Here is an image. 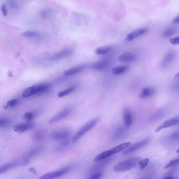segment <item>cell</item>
<instances>
[{
	"label": "cell",
	"instance_id": "cell-20",
	"mask_svg": "<svg viewBox=\"0 0 179 179\" xmlns=\"http://www.w3.org/2000/svg\"><path fill=\"white\" fill-rule=\"evenodd\" d=\"M55 11L51 9H44L40 13V16L41 19L44 20L51 19L55 16Z\"/></svg>",
	"mask_w": 179,
	"mask_h": 179
},
{
	"label": "cell",
	"instance_id": "cell-40",
	"mask_svg": "<svg viewBox=\"0 0 179 179\" xmlns=\"http://www.w3.org/2000/svg\"><path fill=\"white\" fill-rule=\"evenodd\" d=\"M170 42L173 45H178L179 44V37H176L175 38H172L170 40Z\"/></svg>",
	"mask_w": 179,
	"mask_h": 179
},
{
	"label": "cell",
	"instance_id": "cell-37",
	"mask_svg": "<svg viewBox=\"0 0 179 179\" xmlns=\"http://www.w3.org/2000/svg\"><path fill=\"white\" fill-rule=\"evenodd\" d=\"M35 113L33 112H28L24 114V119L26 120L27 122H30L32 120L34 119L35 117Z\"/></svg>",
	"mask_w": 179,
	"mask_h": 179
},
{
	"label": "cell",
	"instance_id": "cell-29",
	"mask_svg": "<svg viewBox=\"0 0 179 179\" xmlns=\"http://www.w3.org/2000/svg\"><path fill=\"white\" fill-rule=\"evenodd\" d=\"M128 67L127 66H120L116 67L113 69L112 73L113 75H120L122 73H125L128 70Z\"/></svg>",
	"mask_w": 179,
	"mask_h": 179
},
{
	"label": "cell",
	"instance_id": "cell-26",
	"mask_svg": "<svg viewBox=\"0 0 179 179\" xmlns=\"http://www.w3.org/2000/svg\"><path fill=\"white\" fill-rule=\"evenodd\" d=\"M42 149L43 148L42 147H37L34 148L33 149H32L31 150H30V151L28 152L27 154H25L23 158L30 159V158H32L34 156H36L37 154H39L41 150H42Z\"/></svg>",
	"mask_w": 179,
	"mask_h": 179
},
{
	"label": "cell",
	"instance_id": "cell-17",
	"mask_svg": "<svg viewBox=\"0 0 179 179\" xmlns=\"http://www.w3.org/2000/svg\"><path fill=\"white\" fill-rule=\"evenodd\" d=\"M175 57V52L173 51H169L164 56L163 59L162 60L161 64V66L163 68H166L169 65H170L171 63L172 62Z\"/></svg>",
	"mask_w": 179,
	"mask_h": 179
},
{
	"label": "cell",
	"instance_id": "cell-4",
	"mask_svg": "<svg viewBox=\"0 0 179 179\" xmlns=\"http://www.w3.org/2000/svg\"><path fill=\"white\" fill-rule=\"evenodd\" d=\"M99 120V118H95L88 122L84 126H83L81 128H80L79 130L76 132V134L73 136L72 139V142H76L79 139L81 138V136H83L84 135L86 134L88 131H89L90 130L94 128V127L96 126V124L98 123Z\"/></svg>",
	"mask_w": 179,
	"mask_h": 179
},
{
	"label": "cell",
	"instance_id": "cell-30",
	"mask_svg": "<svg viewBox=\"0 0 179 179\" xmlns=\"http://www.w3.org/2000/svg\"><path fill=\"white\" fill-rule=\"evenodd\" d=\"M177 28L175 27H170L164 31L163 36L164 37H169L173 35L177 32Z\"/></svg>",
	"mask_w": 179,
	"mask_h": 179
},
{
	"label": "cell",
	"instance_id": "cell-23",
	"mask_svg": "<svg viewBox=\"0 0 179 179\" xmlns=\"http://www.w3.org/2000/svg\"><path fill=\"white\" fill-rule=\"evenodd\" d=\"M126 128H124L123 127H119L117 128L113 134V138L116 140H117L123 138L126 136L127 133Z\"/></svg>",
	"mask_w": 179,
	"mask_h": 179
},
{
	"label": "cell",
	"instance_id": "cell-44",
	"mask_svg": "<svg viewBox=\"0 0 179 179\" xmlns=\"http://www.w3.org/2000/svg\"><path fill=\"white\" fill-rule=\"evenodd\" d=\"M30 171H31V172L33 173L34 175H37V171L34 168H31L29 169Z\"/></svg>",
	"mask_w": 179,
	"mask_h": 179
},
{
	"label": "cell",
	"instance_id": "cell-1",
	"mask_svg": "<svg viewBox=\"0 0 179 179\" xmlns=\"http://www.w3.org/2000/svg\"><path fill=\"white\" fill-rule=\"evenodd\" d=\"M51 85L49 84L43 83L32 86L26 88L22 93V96L24 98H28L34 95H43L49 92Z\"/></svg>",
	"mask_w": 179,
	"mask_h": 179
},
{
	"label": "cell",
	"instance_id": "cell-25",
	"mask_svg": "<svg viewBox=\"0 0 179 179\" xmlns=\"http://www.w3.org/2000/svg\"><path fill=\"white\" fill-rule=\"evenodd\" d=\"M84 68V67L83 66H76V67L65 70L64 72V74L67 76H73V75L77 74L78 73L81 72L82 70H83Z\"/></svg>",
	"mask_w": 179,
	"mask_h": 179
},
{
	"label": "cell",
	"instance_id": "cell-33",
	"mask_svg": "<svg viewBox=\"0 0 179 179\" xmlns=\"http://www.w3.org/2000/svg\"><path fill=\"white\" fill-rule=\"evenodd\" d=\"M19 99H13L9 100V101H7L4 107L5 109H7L9 108H12V107H14L16 106V105H17L19 104Z\"/></svg>",
	"mask_w": 179,
	"mask_h": 179
},
{
	"label": "cell",
	"instance_id": "cell-28",
	"mask_svg": "<svg viewBox=\"0 0 179 179\" xmlns=\"http://www.w3.org/2000/svg\"><path fill=\"white\" fill-rule=\"evenodd\" d=\"M112 48H113L112 46H110L99 47L97 49L95 50V53L97 55H104V54L108 53L111 51Z\"/></svg>",
	"mask_w": 179,
	"mask_h": 179
},
{
	"label": "cell",
	"instance_id": "cell-32",
	"mask_svg": "<svg viewBox=\"0 0 179 179\" xmlns=\"http://www.w3.org/2000/svg\"><path fill=\"white\" fill-rule=\"evenodd\" d=\"M33 136L34 139L37 141L43 140L44 138H45V132L43 131H38L37 132H35Z\"/></svg>",
	"mask_w": 179,
	"mask_h": 179
},
{
	"label": "cell",
	"instance_id": "cell-2",
	"mask_svg": "<svg viewBox=\"0 0 179 179\" xmlns=\"http://www.w3.org/2000/svg\"><path fill=\"white\" fill-rule=\"evenodd\" d=\"M130 145H131V143L129 142L123 143L119 145H117L115 147L111 148L109 150H107V151L102 152L96 156L95 158L94 159V161L96 162H98V161L104 159L106 158L110 157L111 156H113V154H117L118 152L126 149L130 146Z\"/></svg>",
	"mask_w": 179,
	"mask_h": 179
},
{
	"label": "cell",
	"instance_id": "cell-21",
	"mask_svg": "<svg viewBox=\"0 0 179 179\" xmlns=\"http://www.w3.org/2000/svg\"><path fill=\"white\" fill-rule=\"evenodd\" d=\"M109 65V62L107 60H102L96 62L92 64L90 66V68L95 70H102L107 68Z\"/></svg>",
	"mask_w": 179,
	"mask_h": 179
},
{
	"label": "cell",
	"instance_id": "cell-27",
	"mask_svg": "<svg viewBox=\"0 0 179 179\" xmlns=\"http://www.w3.org/2000/svg\"><path fill=\"white\" fill-rule=\"evenodd\" d=\"M77 88V85L73 86H71L70 87L68 88L66 90H63L62 92H58L57 94V96L60 98H62L63 97L67 96L69 94H70V93L73 92L75 90H76V88Z\"/></svg>",
	"mask_w": 179,
	"mask_h": 179
},
{
	"label": "cell",
	"instance_id": "cell-43",
	"mask_svg": "<svg viewBox=\"0 0 179 179\" xmlns=\"http://www.w3.org/2000/svg\"><path fill=\"white\" fill-rule=\"evenodd\" d=\"M173 23L175 24L179 23V15L175 17L174 19H173Z\"/></svg>",
	"mask_w": 179,
	"mask_h": 179
},
{
	"label": "cell",
	"instance_id": "cell-9",
	"mask_svg": "<svg viewBox=\"0 0 179 179\" xmlns=\"http://www.w3.org/2000/svg\"><path fill=\"white\" fill-rule=\"evenodd\" d=\"M74 50L73 48L68 47L65 49H63L60 51H58L56 53L50 56L49 60L51 61H56L64 59L65 58L71 55L74 53Z\"/></svg>",
	"mask_w": 179,
	"mask_h": 179
},
{
	"label": "cell",
	"instance_id": "cell-5",
	"mask_svg": "<svg viewBox=\"0 0 179 179\" xmlns=\"http://www.w3.org/2000/svg\"><path fill=\"white\" fill-rule=\"evenodd\" d=\"M30 159H28L23 158L21 160L9 162L7 164H3L0 167V174L6 172L7 171L17 166H26L30 163Z\"/></svg>",
	"mask_w": 179,
	"mask_h": 179
},
{
	"label": "cell",
	"instance_id": "cell-19",
	"mask_svg": "<svg viewBox=\"0 0 179 179\" xmlns=\"http://www.w3.org/2000/svg\"><path fill=\"white\" fill-rule=\"evenodd\" d=\"M123 117H124V123L125 127L128 128L130 127L132 122V113L129 109L126 108L124 109L123 112Z\"/></svg>",
	"mask_w": 179,
	"mask_h": 179
},
{
	"label": "cell",
	"instance_id": "cell-3",
	"mask_svg": "<svg viewBox=\"0 0 179 179\" xmlns=\"http://www.w3.org/2000/svg\"><path fill=\"white\" fill-rule=\"evenodd\" d=\"M140 157L130 158L118 163L113 167V170L116 172H122L129 170L134 168L140 161Z\"/></svg>",
	"mask_w": 179,
	"mask_h": 179
},
{
	"label": "cell",
	"instance_id": "cell-8",
	"mask_svg": "<svg viewBox=\"0 0 179 179\" xmlns=\"http://www.w3.org/2000/svg\"><path fill=\"white\" fill-rule=\"evenodd\" d=\"M71 132L68 129H59L51 132V138L54 140H65L70 136Z\"/></svg>",
	"mask_w": 179,
	"mask_h": 179
},
{
	"label": "cell",
	"instance_id": "cell-16",
	"mask_svg": "<svg viewBox=\"0 0 179 179\" xmlns=\"http://www.w3.org/2000/svg\"><path fill=\"white\" fill-rule=\"evenodd\" d=\"M179 141V130L169 134L163 139V142L165 144H171Z\"/></svg>",
	"mask_w": 179,
	"mask_h": 179
},
{
	"label": "cell",
	"instance_id": "cell-42",
	"mask_svg": "<svg viewBox=\"0 0 179 179\" xmlns=\"http://www.w3.org/2000/svg\"><path fill=\"white\" fill-rule=\"evenodd\" d=\"M1 11L3 14V15L4 16H7V7L5 5L3 4L1 6Z\"/></svg>",
	"mask_w": 179,
	"mask_h": 179
},
{
	"label": "cell",
	"instance_id": "cell-11",
	"mask_svg": "<svg viewBox=\"0 0 179 179\" xmlns=\"http://www.w3.org/2000/svg\"><path fill=\"white\" fill-rule=\"evenodd\" d=\"M70 170V167H65L64 168L60 169L59 170L56 171L54 172L48 173L47 174L43 175V176L40 177V179H51L57 178L58 177H61L63 175L66 174V173L68 172Z\"/></svg>",
	"mask_w": 179,
	"mask_h": 179
},
{
	"label": "cell",
	"instance_id": "cell-34",
	"mask_svg": "<svg viewBox=\"0 0 179 179\" xmlns=\"http://www.w3.org/2000/svg\"><path fill=\"white\" fill-rule=\"evenodd\" d=\"M7 2L11 9L17 10L19 8V3L18 0H7Z\"/></svg>",
	"mask_w": 179,
	"mask_h": 179
},
{
	"label": "cell",
	"instance_id": "cell-12",
	"mask_svg": "<svg viewBox=\"0 0 179 179\" xmlns=\"http://www.w3.org/2000/svg\"><path fill=\"white\" fill-rule=\"evenodd\" d=\"M178 125H179V116H177L175 117L168 119L166 121L163 122V123L160 125V126L157 128L155 132L157 133L163 129L169 128V127H172V126H177Z\"/></svg>",
	"mask_w": 179,
	"mask_h": 179
},
{
	"label": "cell",
	"instance_id": "cell-15",
	"mask_svg": "<svg viewBox=\"0 0 179 179\" xmlns=\"http://www.w3.org/2000/svg\"><path fill=\"white\" fill-rule=\"evenodd\" d=\"M33 126H34V124L28 122L25 123L15 125L13 126V129L14 131H15V132L22 133L31 129L33 127Z\"/></svg>",
	"mask_w": 179,
	"mask_h": 179
},
{
	"label": "cell",
	"instance_id": "cell-22",
	"mask_svg": "<svg viewBox=\"0 0 179 179\" xmlns=\"http://www.w3.org/2000/svg\"><path fill=\"white\" fill-rule=\"evenodd\" d=\"M22 35L24 37L28 39H39L42 37V35L41 33L35 31H28L24 32Z\"/></svg>",
	"mask_w": 179,
	"mask_h": 179
},
{
	"label": "cell",
	"instance_id": "cell-14",
	"mask_svg": "<svg viewBox=\"0 0 179 179\" xmlns=\"http://www.w3.org/2000/svg\"><path fill=\"white\" fill-rule=\"evenodd\" d=\"M148 31V29L147 28H140L135 30L134 31L131 32L128 34L127 37H126V41L130 42V41H132L137 37L147 33Z\"/></svg>",
	"mask_w": 179,
	"mask_h": 179
},
{
	"label": "cell",
	"instance_id": "cell-41",
	"mask_svg": "<svg viewBox=\"0 0 179 179\" xmlns=\"http://www.w3.org/2000/svg\"><path fill=\"white\" fill-rule=\"evenodd\" d=\"M172 90L175 92H179V81L174 84L172 86Z\"/></svg>",
	"mask_w": 179,
	"mask_h": 179
},
{
	"label": "cell",
	"instance_id": "cell-24",
	"mask_svg": "<svg viewBox=\"0 0 179 179\" xmlns=\"http://www.w3.org/2000/svg\"><path fill=\"white\" fill-rule=\"evenodd\" d=\"M155 89L153 87H146L143 88L141 92L139 97L141 98H146L152 96L155 92Z\"/></svg>",
	"mask_w": 179,
	"mask_h": 179
},
{
	"label": "cell",
	"instance_id": "cell-39",
	"mask_svg": "<svg viewBox=\"0 0 179 179\" xmlns=\"http://www.w3.org/2000/svg\"><path fill=\"white\" fill-rule=\"evenodd\" d=\"M102 177V173L101 172H97L96 173H94L93 175H92L91 177H90V179H100L101 177Z\"/></svg>",
	"mask_w": 179,
	"mask_h": 179
},
{
	"label": "cell",
	"instance_id": "cell-35",
	"mask_svg": "<svg viewBox=\"0 0 179 179\" xmlns=\"http://www.w3.org/2000/svg\"><path fill=\"white\" fill-rule=\"evenodd\" d=\"M11 124V120L7 118H1L0 119V127L6 128Z\"/></svg>",
	"mask_w": 179,
	"mask_h": 179
},
{
	"label": "cell",
	"instance_id": "cell-13",
	"mask_svg": "<svg viewBox=\"0 0 179 179\" xmlns=\"http://www.w3.org/2000/svg\"><path fill=\"white\" fill-rule=\"evenodd\" d=\"M169 107L168 106H164L160 108L156 112H154L150 118V121L151 122H154L161 119V118L164 117V116L166 115L168 113Z\"/></svg>",
	"mask_w": 179,
	"mask_h": 179
},
{
	"label": "cell",
	"instance_id": "cell-10",
	"mask_svg": "<svg viewBox=\"0 0 179 179\" xmlns=\"http://www.w3.org/2000/svg\"><path fill=\"white\" fill-rule=\"evenodd\" d=\"M73 111V109L72 107H67L65 108L63 110H62V111H60V113H58L57 115L54 116L53 117L51 118V119L49 120V124H53L63 119L69 115H70Z\"/></svg>",
	"mask_w": 179,
	"mask_h": 179
},
{
	"label": "cell",
	"instance_id": "cell-7",
	"mask_svg": "<svg viewBox=\"0 0 179 179\" xmlns=\"http://www.w3.org/2000/svg\"><path fill=\"white\" fill-rule=\"evenodd\" d=\"M150 140H151V138L150 137H148L146 138L143 139L139 141L138 142L132 145L131 146H129V147L128 148V149L125 150L123 152V154L127 155V154L134 153V152L138 150L139 149L144 147L145 146L147 145L148 143L149 142Z\"/></svg>",
	"mask_w": 179,
	"mask_h": 179
},
{
	"label": "cell",
	"instance_id": "cell-38",
	"mask_svg": "<svg viewBox=\"0 0 179 179\" xmlns=\"http://www.w3.org/2000/svg\"><path fill=\"white\" fill-rule=\"evenodd\" d=\"M149 162V159H145L140 160L139 162V165L141 170H143L144 169H145Z\"/></svg>",
	"mask_w": 179,
	"mask_h": 179
},
{
	"label": "cell",
	"instance_id": "cell-36",
	"mask_svg": "<svg viewBox=\"0 0 179 179\" xmlns=\"http://www.w3.org/2000/svg\"><path fill=\"white\" fill-rule=\"evenodd\" d=\"M179 164V158L175 159L173 160H171L169 162L168 164L166 165V166L164 167V169H168L174 166H176Z\"/></svg>",
	"mask_w": 179,
	"mask_h": 179
},
{
	"label": "cell",
	"instance_id": "cell-18",
	"mask_svg": "<svg viewBox=\"0 0 179 179\" xmlns=\"http://www.w3.org/2000/svg\"><path fill=\"white\" fill-rule=\"evenodd\" d=\"M136 58V54L130 52H126L120 56L119 60L122 63H130L134 61Z\"/></svg>",
	"mask_w": 179,
	"mask_h": 179
},
{
	"label": "cell",
	"instance_id": "cell-31",
	"mask_svg": "<svg viewBox=\"0 0 179 179\" xmlns=\"http://www.w3.org/2000/svg\"><path fill=\"white\" fill-rule=\"evenodd\" d=\"M69 141H64V142H63L60 145H58L57 147L56 148V150L58 152L62 151L66 149L69 147Z\"/></svg>",
	"mask_w": 179,
	"mask_h": 179
},
{
	"label": "cell",
	"instance_id": "cell-45",
	"mask_svg": "<svg viewBox=\"0 0 179 179\" xmlns=\"http://www.w3.org/2000/svg\"><path fill=\"white\" fill-rule=\"evenodd\" d=\"M175 79H179V71L177 73V74L175 75Z\"/></svg>",
	"mask_w": 179,
	"mask_h": 179
},
{
	"label": "cell",
	"instance_id": "cell-46",
	"mask_svg": "<svg viewBox=\"0 0 179 179\" xmlns=\"http://www.w3.org/2000/svg\"><path fill=\"white\" fill-rule=\"evenodd\" d=\"M177 153H178V154H179V149H178L177 150Z\"/></svg>",
	"mask_w": 179,
	"mask_h": 179
},
{
	"label": "cell",
	"instance_id": "cell-6",
	"mask_svg": "<svg viewBox=\"0 0 179 179\" xmlns=\"http://www.w3.org/2000/svg\"><path fill=\"white\" fill-rule=\"evenodd\" d=\"M113 158L108 157L103 160H100L98 162H96L97 163L90 168V170L88 171V173L92 175L94 173L100 172V171L103 170L106 166H107L113 161Z\"/></svg>",
	"mask_w": 179,
	"mask_h": 179
}]
</instances>
